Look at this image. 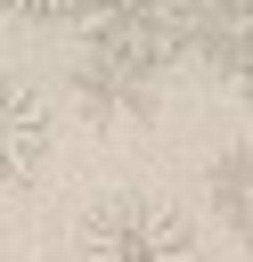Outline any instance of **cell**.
<instances>
[{
    "label": "cell",
    "instance_id": "1",
    "mask_svg": "<svg viewBox=\"0 0 253 262\" xmlns=\"http://www.w3.org/2000/svg\"><path fill=\"white\" fill-rule=\"evenodd\" d=\"M73 262H204V254H196V229L171 205H155V196H106L82 221Z\"/></svg>",
    "mask_w": 253,
    "mask_h": 262
},
{
    "label": "cell",
    "instance_id": "2",
    "mask_svg": "<svg viewBox=\"0 0 253 262\" xmlns=\"http://www.w3.org/2000/svg\"><path fill=\"white\" fill-rule=\"evenodd\" d=\"M49 147H57V123H49L41 90H24V82H0V188H24V180H41Z\"/></svg>",
    "mask_w": 253,
    "mask_h": 262
},
{
    "label": "cell",
    "instance_id": "3",
    "mask_svg": "<svg viewBox=\"0 0 253 262\" xmlns=\"http://www.w3.org/2000/svg\"><path fill=\"white\" fill-rule=\"evenodd\" d=\"M90 0H0V16H16V25H65V16H82Z\"/></svg>",
    "mask_w": 253,
    "mask_h": 262
}]
</instances>
